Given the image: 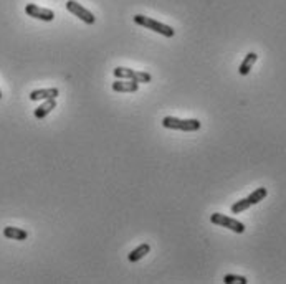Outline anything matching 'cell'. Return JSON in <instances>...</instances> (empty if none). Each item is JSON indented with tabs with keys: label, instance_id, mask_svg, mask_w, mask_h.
<instances>
[{
	"label": "cell",
	"instance_id": "obj_1",
	"mask_svg": "<svg viewBox=\"0 0 286 284\" xmlns=\"http://www.w3.org/2000/svg\"><path fill=\"white\" fill-rule=\"evenodd\" d=\"M162 125L165 129H174L182 132H195L201 129V121L198 119H179L174 116H165L162 119Z\"/></svg>",
	"mask_w": 286,
	"mask_h": 284
},
{
	"label": "cell",
	"instance_id": "obj_2",
	"mask_svg": "<svg viewBox=\"0 0 286 284\" xmlns=\"http://www.w3.org/2000/svg\"><path fill=\"white\" fill-rule=\"evenodd\" d=\"M134 23L144 26V28H149V30H154L156 33H161V35L167 37V38H172L176 35V30L172 28V26L165 25V23H161L157 22V20L151 18V17H144V15H134Z\"/></svg>",
	"mask_w": 286,
	"mask_h": 284
},
{
	"label": "cell",
	"instance_id": "obj_3",
	"mask_svg": "<svg viewBox=\"0 0 286 284\" xmlns=\"http://www.w3.org/2000/svg\"><path fill=\"white\" fill-rule=\"evenodd\" d=\"M112 73H115V78L118 79H131V81H136V83H151V79H152L149 73L124 68V66H118V68L112 70Z\"/></svg>",
	"mask_w": 286,
	"mask_h": 284
},
{
	"label": "cell",
	"instance_id": "obj_4",
	"mask_svg": "<svg viewBox=\"0 0 286 284\" xmlns=\"http://www.w3.org/2000/svg\"><path fill=\"white\" fill-rule=\"evenodd\" d=\"M210 222L214 225H218V227H223V228H228L232 231H235V233H238V235L245 233V225L242 222H238V220H235V218L227 216L223 213L210 215Z\"/></svg>",
	"mask_w": 286,
	"mask_h": 284
},
{
	"label": "cell",
	"instance_id": "obj_5",
	"mask_svg": "<svg viewBox=\"0 0 286 284\" xmlns=\"http://www.w3.org/2000/svg\"><path fill=\"white\" fill-rule=\"evenodd\" d=\"M66 10L73 13L75 17H78L79 20H83V22L88 25H93L96 22V17L93 15L88 9H84L81 4H78L76 0H68V2H66Z\"/></svg>",
	"mask_w": 286,
	"mask_h": 284
},
{
	"label": "cell",
	"instance_id": "obj_6",
	"mask_svg": "<svg viewBox=\"0 0 286 284\" xmlns=\"http://www.w3.org/2000/svg\"><path fill=\"white\" fill-rule=\"evenodd\" d=\"M25 13L32 18L37 20H43V22H51L55 18V12L50 9H43V7H38L35 4H28L25 7Z\"/></svg>",
	"mask_w": 286,
	"mask_h": 284
},
{
	"label": "cell",
	"instance_id": "obj_7",
	"mask_svg": "<svg viewBox=\"0 0 286 284\" xmlns=\"http://www.w3.org/2000/svg\"><path fill=\"white\" fill-rule=\"evenodd\" d=\"M139 89V83L131 81V79H118L112 83V91L116 92H136Z\"/></svg>",
	"mask_w": 286,
	"mask_h": 284
},
{
	"label": "cell",
	"instance_id": "obj_8",
	"mask_svg": "<svg viewBox=\"0 0 286 284\" xmlns=\"http://www.w3.org/2000/svg\"><path fill=\"white\" fill-rule=\"evenodd\" d=\"M60 91L56 88H48V89H35L30 92L32 101H40V99H56Z\"/></svg>",
	"mask_w": 286,
	"mask_h": 284
},
{
	"label": "cell",
	"instance_id": "obj_9",
	"mask_svg": "<svg viewBox=\"0 0 286 284\" xmlns=\"http://www.w3.org/2000/svg\"><path fill=\"white\" fill-rule=\"evenodd\" d=\"M55 108H56V99H45V103L42 106H38L33 114H35L37 119H43L45 116H48Z\"/></svg>",
	"mask_w": 286,
	"mask_h": 284
},
{
	"label": "cell",
	"instance_id": "obj_10",
	"mask_svg": "<svg viewBox=\"0 0 286 284\" xmlns=\"http://www.w3.org/2000/svg\"><path fill=\"white\" fill-rule=\"evenodd\" d=\"M149 251H151V244L149 243H142V244H139L136 249L131 251V253L128 255V260L131 263H137L139 260H142L146 255H149Z\"/></svg>",
	"mask_w": 286,
	"mask_h": 284
},
{
	"label": "cell",
	"instance_id": "obj_11",
	"mask_svg": "<svg viewBox=\"0 0 286 284\" xmlns=\"http://www.w3.org/2000/svg\"><path fill=\"white\" fill-rule=\"evenodd\" d=\"M4 236L9 238V240H17V241H23L28 238V233L22 228H15V227H7L4 228Z\"/></svg>",
	"mask_w": 286,
	"mask_h": 284
},
{
	"label": "cell",
	"instance_id": "obj_12",
	"mask_svg": "<svg viewBox=\"0 0 286 284\" xmlns=\"http://www.w3.org/2000/svg\"><path fill=\"white\" fill-rule=\"evenodd\" d=\"M256 59H258V55L256 53H248L247 56H245V59L242 61V65H240V68H238V73H240L242 76H247L248 73L251 71V68H253V65L256 63Z\"/></svg>",
	"mask_w": 286,
	"mask_h": 284
},
{
	"label": "cell",
	"instance_id": "obj_13",
	"mask_svg": "<svg viewBox=\"0 0 286 284\" xmlns=\"http://www.w3.org/2000/svg\"><path fill=\"white\" fill-rule=\"evenodd\" d=\"M267 195H268V190L265 188V187H260V188H256V190L251 192V194H250L247 198H248V202H250L251 205H256V203H260Z\"/></svg>",
	"mask_w": 286,
	"mask_h": 284
},
{
	"label": "cell",
	"instance_id": "obj_14",
	"mask_svg": "<svg viewBox=\"0 0 286 284\" xmlns=\"http://www.w3.org/2000/svg\"><path fill=\"white\" fill-rule=\"evenodd\" d=\"M251 207V203L248 202V198H242V200L235 202L234 205H232V213L237 215V213H242V211L248 210Z\"/></svg>",
	"mask_w": 286,
	"mask_h": 284
},
{
	"label": "cell",
	"instance_id": "obj_15",
	"mask_svg": "<svg viewBox=\"0 0 286 284\" xmlns=\"http://www.w3.org/2000/svg\"><path fill=\"white\" fill-rule=\"evenodd\" d=\"M223 282L225 284H247L248 279L245 276H238V274H225Z\"/></svg>",
	"mask_w": 286,
	"mask_h": 284
},
{
	"label": "cell",
	"instance_id": "obj_16",
	"mask_svg": "<svg viewBox=\"0 0 286 284\" xmlns=\"http://www.w3.org/2000/svg\"><path fill=\"white\" fill-rule=\"evenodd\" d=\"M0 99H2V91H0Z\"/></svg>",
	"mask_w": 286,
	"mask_h": 284
}]
</instances>
